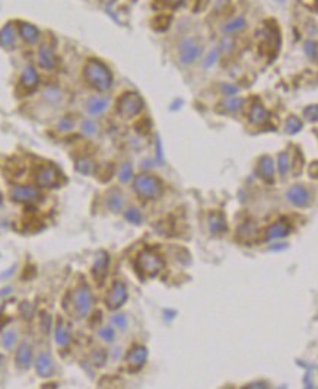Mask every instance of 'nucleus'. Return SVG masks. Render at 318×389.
<instances>
[{
    "label": "nucleus",
    "instance_id": "nucleus-7",
    "mask_svg": "<svg viewBox=\"0 0 318 389\" xmlns=\"http://www.w3.org/2000/svg\"><path fill=\"white\" fill-rule=\"evenodd\" d=\"M127 299H129L127 287L121 282H114L105 297L107 308L111 311H117L127 302Z\"/></svg>",
    "mask_w": 318,
    "mask_h": 389
},
{
    "label": "nucleus",
    "instance_id": "nucleus-18",
    "mask_svg": "<svg viewBox=\"0 0 318 389\" xmlns=\"http://www.w3.org/2000/svg\"><path fill=\"white\" fill-rule=\"evenodd\" d=\"M250 121L254 125H266L270 121V113L261 104H254L250 111Z\"/></svg>",
    "mask_w": 318,
    "mask_h": 389
},
{
    "label": "nucleus",
    "instance_id": "nucleus-19",
    "mask_svg": "<svg viewBox=\"0 0 318 389\" xmlns=\"http://www.w3.org/2000/svg\"><path fill=\"white\" fill-rule=\"evenodd\" d=\"M38 73L37 70L32 66H27L25 70L22 72V76H20V85L24 86L25 89L28 91H32L38 86Z\"/></svg>",
    "mask_w": 318,
    "mask_h": 389
},
{
    "label": "nucleus",
    "instance_id": "nucleus-44",
    "mask_svg": "<svg viewBox=\"0 0 318 389\" xmlns=\"http://www.w3.org/2000/svg\"><path fill=\"white\" fill-rule=\"evenodd\" d=\"M156 161L159 165H164V152H162V143L156 139Z\"/></svg>",
    "mask_w": 318,
    "mask_h": 389
},
{
    "label": "nucleus",
    "instance_id": "nucleus-23",
    "mask_svg": "<svg viewBox=\"0 0 318 389\" xmlns=\"http://www.w3.org/2000/svg\"><path fill=\"white\" fill-rule=\"evenodd\" d=\"M237 237H240V241H244V242H251L256 235H257V226L252 223V222H247L241 225L238 230H237Z\"/></svg>",
    "mask_w": 318,
    "mask_h": 389
},
{
    "label": "nucleus",
    "instance_id": "nucleus-47",
    "mask_svg": "<svg viewBox=\"0 0 318 389\" xmlns=\"http://www.w3.org/2000/svg\"><path fill=\"white\" fill-rule=\"evenodd\" d=\"M46 98H49L50 101H57V99H60V92L56 89H47L46 91Z\"/></svg>",
    "mask_w": 318,
    "mask_h": 389
},
{
    "label": "nucleus",
    "instance_id": "nucleus-15",
    "mask_svg": "<svg viewBox=\"0 0 318 389\" xmlns=\"http://www.w3.org/2000/svg\"><path fill=\"white\" fill-rule=\"evenodd\" d=\"M15 361H16V366L19 369L27 370L31 368V364H32V347L29 345L28 342H22L18 347Z\"/></svg>",
    "mask_w": 318,
    "mask_h": 389
},
{
    "label": "nucleus",
    "instance_id": "nucleus-9",
    "mask_svg": "<svg viewBox=\"0 0 318 389\" xmlns=\"http://www.w3.org/2000/svg\"><path fill=\"white\" fill-rule=\"evenodd\" d=\"M200 56V46L193 38H185L180 44V61L183 64H190Z\"/></svg>",
    "mask_w": 318,
    "mask_h": 389
},
{
    "label": "nucleus",
    "instance_id": "nucleus-53",
    "mask_svg": "<svg viewBox=\"0 0 318 389\" xmlns=\"http://www.w3.org/2000/svg\"><path fill=\"white\" fill-rule=\"evenodd\" d=\"M108 2H114V0H108Z\"/></svg>",
    "mask_w": 318,
    "mask_h": 389
},
{
    "label": "nucleus",
    "instance_id": "nucleus-52",
    "mask_svg": "<svg viewBox=\"0 0 318 389\" xmlns=\"http://www.w3.org/2000/svg\"><path fill=\"white\" fill-rule=\"evenodd\" d=\"M0 363H2V356H0Z\"/></svg>",
    "mask_w": 318,
    "mask_h": 389
},
{
    "label": "nucleus",
    "instance_id": "nucleus-42",
    "mask_svg": "<svg viewBox=\"0 0 318 389\" xmlns=\"http://www.w3.org/2000/svg\"><path fill=\"white\" fill-rule=\"evenodd\" d=\"M72 128H73V121H72L70 117H63V118L58 121V130H61V132H69V130H72Z\"/></svg>",
    "mask_w": 318,
    "mask_h": 389
},
{
    "label": "nucleus",
    "instance_id": "nucleus-20",
    "mask_svg": "<svg viewBox=\"0 0 318 389\" xmlns=\"http://www.w3.org/2000/svg\"><path fill=\"white\" fill-rule=\"evenodd\" d=\"M259 172H260L261 178L267 182H271L273 181V177H274V161L270 158V156H263L259 162Z\"/></svg>",
    "mask_w": 318,
    "mask_h": 389
},
{
    "label": "nucleus",
    "instance_id": "nucleus-1",
    "mask_svg": "<svg viewBox=\"0 0 318 389\" xmlns=\"http://www.w3.org/2000/svg\"><path fill=\"white\" fill-rule=\"evenodd\" d=\"M83 77L89 85L99 92L108 91L113 85V75L110 69L97 58L88 60L83 67Z\"/></svg>",
    "mask_w": 318,
    "mask_h": 389
},
{
    "label": "nucleus",
    "instance_id": "nucleus-26",
    "mask_svg": "<svg viewBox=\"0 0 318 389\" xmlns=\"http://www.w3.org/2000/svg\"><path fill=\"white\" fill-rule=\"evenodd\" d=\"M13 44H15V29L12 24H8L0 31V46L10 48Z\"/></svg>",
    "mask_w": 318,
    "mask_h": 389
},
{
    "label": "nucleus",
    "instance_id": "nucleus-8",
    "mask_svg": "<svg viewBox=\"0 0 318 389\" xmlns=\"http://www.w3.org/2000/svg\"><path fill=\"white\" fill-rule=\"evenodd\" d=\"M10 199L16 203L31 204L41 199V192L35 187L29 185H16L10 190Z\"/></svg>",
    "mask_w": 318,
    "mask_h": 389
},
{
    "label": "nucleus",
    "instance_id": "nucleus-10",
    "mask_svg": "<svg viewBox=\"0 0 318 389\" xmlns=\"http://www.w3.org/2000/svg\"><path fill=\"white\" fill-rule=\"evenodd\" d=\"M286 199L295 207H307L311 201V194L302 185H293L286 192Z\"/></svg>",
    "mask_w": 318,
    "mask_h": 389
},
{
    "label": "nucleus",
    "instance_id": "nucleus-16",
    "mask_svg": "<svg viewBox=\"0 0 318 389\" xmlns=\"http://www.w3.org/2000/svg\"><path fill=\"white\" fill-rule=\"evenodd\" d=\"M38 64L43 69H54L57 64V58L54 54V50L50 46H41L38 50Z\"/></svg>",
    "mask_w": 318,
    "mask_h": 389
},
{
    "label": "nucleus",
    "instance_id": "nucleus-43",
    "mask_svg": "<svg viewBox=\"0 0 318 389\" xmlns=\"http://www.w3.org/2000/svg\"><path fill=\"white\" fill-rule=\"evenodd\" d=\"M82 132L85 134H88V136H92V134H95L97 133V125H95V123L94 121H83V124H82Z\"/></svg>",
    "mask_w": 318,
    "mask_h": 389
},
{
    "label": "nucleus",
    "instance_id": "nucleus-3",
    "mask_svg": "<svg viewBox=\"0 0 318 389\" xmlns=\"http://www.w3.org/2000/svg\"><path fill=\"white\" fill-rule=\"evenodd\" d=\"M133 187H135L136 192L142 199L146 200L158 199V197L162 196V191H164L161 181L152 177V175H147V174L137 175L135 178V182H133Z\"/></svg>",
    "mask_w": 318,
    "mask_h": 389
},
{
    "label": "nucleus",
    "instance_id": "nucleus-35",
    "mask_svg": "<svg viewBox=\"0 0 318 389\" xmlns=\"http://www.w3.org/2000/svg\"><path fill=\"white\" fill-rule=\"evenodd\" d=\"M124 218L127 222L135 223V225H139V223L142 222V213H140V210L132 207V209H129L127 211H125Z\"/></svg>",
    "mask_w": 318,
    "mask_h": 389
},
{
    "label": "nucleus",
    "instance_id": "nucleus-12",
    "mask_svg": "<svg viewBox=\"0 0 318 389\" xmlns=\"http://www.w3.org/2000/svg\"><path fill=\"white\" fill-rule=\"evenodd\" d=\"M108 266H110V256H108V254H107L105 251L98 252L95 263L92 266V275H94V278L97 280V283H99V285L104 282V278L107 277Z\"/></svg>",
    "mask_w": 318,
    "mask_h": 389
},
{
    "label": "nucleus",
    "instance_id": "nucleus-24",
    "mask_svg": "<svg viewBox=\"0 0 318 389\" xmlns=\"http://www.w3.org/2000/svg\"><path fill=\"white\" fill-rule=\"evenodd\" d=\"M54 337H56V342H57L60 347H66V345L70 344V332H69L68 327L65 325V322L61 319H58Z\"/></svg>",
    "mask_w": 318,
    "mask_h": 389
},
{
    "label": "nucleus",
    "instance_id": "nucleus-28",
    "mask_svg": "<svg viewBox=\"0 0 318 389\" xmlns=\"http://www.w3.org/2000/svg\"><path fill=\"white\" fill-rule=\"evenodd\" d=\"M76 171L83 175H91L95 172V162L91 161L89 158H80L76 161Z\"/></svg>",
    "mask_w": 318,
    "mask_h": 389
},
{
    "label": "nucleus",
    "instance_id": "nucleus-50",
    "mask_svg": "<svg viewBox=\"0 0 318 389\" xmlns=\"http://www.w3.org/2000/svg\"><path fill=\"white\" fill-rule=\"evenodd\" d=\"M311 171H312V175H311V177H312V178H317V162H312V169H311Z\"/></svg>",
    "mask_w": 318,
    "mask_h": 389
},
{
    "label": "nucleus",
    "instance_id": "nucleus-37",
    "mask_svg": "<svg viewBox=\"0 0 318 389\" xmlns=\"http://www.w3.org/2000/svg\"><path fill=\"white\" fill-rule=\"evenodd\" d=\"M317 42L315 41H308L305 44V54L308 56V58H311L312 61L317 60Z\"/></svg>",
    "mask_w": 318,
    "mask_h": 389
},
{
    "label": "nucleus",
    "instance_id": "nucleus-48",
    "mask_svg": "<svg viewBox=\"0 0 318 389\" xmlns=\"http://www.w3.org/2000/svg\"><path fill=\"white\" fill-rule=\"evenodd\" d=\"M248 388H267V385L266 383H251V385H248Z\"/></svg>",
    "mask_w": 318,
    "mask_h": 389
},
{
    "label": "nucleus",
    "instance_id": "nucleus-29",
    "mask_svg": "<svg viewBox=\"0 0 318 389\" xmlns=\"http://www.w3.org/2000/svg\"><path fill=\"white\" fill-rule=\"evenodd\" d=\"M301 128H302V121L295 115H290L285 123V133L286 134H296L301 132Z\"/></svg>",
    "mask_w": 318,
    "mask_h": 389
},
{
    "label": "nucleus",
    "instance_id": "nucleus-33",
    "mask_svg": "<svg viewBox=\"0 0 318 389\" xmlns=\"http://www.w3.org/2000/svg\"><path fill=\"white\" fill-rule=\"evenodd\" d=\"M278 166H279L280 175H286L289 172L290 168V161H289V155L286 152H282L279 155V159H278Z\"/></svg>",
    "mask_w": 318,
    "mask_h": 389
},
{
    "label": "nucleus",
    "instance_id": "nucleus-22",
    "mask_svg": "<svg viewBox=\"0 0 318 389\" xmlns=\"http://www.w3.org/2000/svg\"><path fill=\"white\" fill-rule=\"evenodd\" d=\"M108 108V99L101 96H94L88 101V113L92 115L102 114Z\"/></svg>",
    "mask_w": 318,
    "mask_h": 389
},
{
    "label": "nucleus",
    "instance_id": "nucleus-2",
    "mask_svg": "<svg viewBox=\"0 0 318 389\" xmlns=\"http://www.w3.org/2000/svg\"><path fill=\"white\" fill-rule=\"evenodd\" d=\"M135 267L137 273L142 277L154 278L164 270L165 261L162 256L156 254L152 249H145L136 258Z\"/></svg>",
    "mask_w": 318,
    "mask_h": 389
},
{
    "label": "nucleus",
    "instance_id": "nucleus-32",
    "mask_svg": "<svg viewBox=\"0 0 318 389\" xmlns=\"http://www.w3.org/2000/svg\"><path fill=\"white\" fill-rule=\"evenodd\" d=\"M133 178V168L129 162L123 163L120 166V171H118V180L121 182H129V181Z\"/></svg>",
    "mask_w": 318,
    "mask_h": 389
},
{
    "label": "nucleus",
    "instance_id": "nucleus-6",
    "mask_svg": "<svg viewBox=\"0 0 318 389\" xmlns=\"http://www.w3.org/2000/svg\"><path fill=\"white\" fill-rule=\"evenodd\" d=\"M35 182L41 188H57L61 182V174L51 163L41 165L35 171Z\"/></svg>",
    "mask_w": 318,
    "mask_h": 389
},
{
    "label": "nucleus",
    "instance_id": "nucleus-31",
    "mask_svg": "<svg viewBox=\"0 0 318 389\" xmlns=\"http://www.w3.org/2000/svg\"><path fill=\"white\" fill-rule=\"evenodd\" d=\"M244 104L242 98H228L225 101H222L221 105L226 110V111H238Z\"/></svg>",
    "mask_w": 318,
    "mask_h": 389
},
{
    "label": "nucleus",
    "instance_id": "nucleus-46",
    "mask_svg": "<svg viewBox=\"0 0 318 389\" xmlns=\"http://www.w3.org/2000/svg\"><path fill=\"white\" fill-rule=\"evenodd\" d=\"M216 58H218V50H213V51H210V54L207 56V58L204 60V67H210L212 64H215Z\"/></svg>",
    "mask_w": 318,
    "mask_h": 389
},
{
    "label": "nucleus",
    "instance_id": "nucleus-11",
    "mask_svg": "<svg viewBox=\"0 0 318 389\" xmlns=\"http://www.w3.org/2000/svg\"><path fill=\"white\" fill-rule=\"evenodd\" d=\"M147 360V349L145 345H136L127 354V364L132 370H140Z\"/></svg>",
    "mask_w": 318,
    "mask_h": 389
},
{
    "label": "nucleus",
    "instance_id": "nucleus-40",
    "mask_svg": "<svg viewBox=\"0 0 318 389\" xmlns=\"http://www.w3.org/2000/svg\"><path fill=\"white\" fill-rule=\"evenodd\" d=\"M92 360H94V363H95L97 366H104V363H105V360H107V353L104 350L94 351V354H92Z\"/></svg>",
    "mask_w": 318,
    "mask_h": 389
},
{
    "label": "nucleus",
    "instance_id": "nucleus-30",
    "mask_svg": "<svg viewBox=\"0 0 318 389\" xmlns=\"http://www.w3.org/2000/svg\"><path fill=\"white\" fill-rule=\"evenodd\" d=\"M16 340H18V334L15 331H6L3 335H2V345L6 349V350H12L16 344Z\"/></svg>",
    "mask_w": 318,
    "mask_h": 389
},
{
    "label": "nucleus",
    "instance_id": "nucleus-5",
    "mask_svg": "<svg viewBox=\"0 0 318 389\" xmlns=\"http://www.w3.org/2000/svg\"><path fill=\"white\" fill-rule=\"evenodd\" d=\"M72 302H73V309L76 312L77 318L88 316V313L91 312L92 305H94V296H92L91 289L87 285L76 287L73 292V296H72Z\"/></svg>",
    "mask_w": 318,
    "mask_h": 389
},
{
    "label": "nucleus",
    "instance_id": "nucleus-13",
    "mask_svg": "<svg viewBox=\"0 0 318 389\" xmlns=\"http://www.w3.org/2000/svg\"><path fill=\"white\" fill-rule=\"evenodd\" d=\"M266 235V241H276V239H282V237L288 236L290 233V225L288 220L282 219V220H278L276 223L270 225L269 228L266 229L264 232Z\"/></svg>",
    "mask_w": 318,
    "mask_h": 389
},
{
    "label": "nucleus",
    "instance_id": "nucleus-27",
    "mask_svg": "<svg viewBox=\"0 0 318 389\" xmlns=\"http://www.w3.org/2000/svg\"><path fill=\"white\" fill-rule=\"evenodd\" d=\"M247 22L242 16H238V18H234L229 22H226L223 27H222V31L226 32V34H235V32H240L242 29L245 28Z\"/></svg>",
    "mask_w": 318,
    "mask_h": 389
},
{
    "label": "nucleus",
    "instance_id": "nucleus-41",
    "mask_svg": "<svg viewBox=\"0 0 318 389\" xmlns=\"http://www.w3.org/2000/svg\"><path fill=\"white\" fill-rule=\"evenodd\" d=\"M19 311L25 319H31L32 315H34V308H32V305L28 304V302H24V304L20 305Z\"/></svg>",
    "mask_w": 318,
    "mask_h": 389
},
{
    "label": "nucleus",
    "instance_id": "nucleus-17",
    "mask_svg": "<svg viewBox=\"0 0 318 389\" xmlns=\"http://www.w3.org/2000/svg\"><path fill=\"white\" fill-rule=\"evenodd\" d=\"M207 225H209V230L212 232L213 235H221V233L228 230L226 219L222 213H210L209 218H207Z\"/></svg>",
    "mask_w": 318,
    "mask_h": 389
},
{
    "label": "nucleus",
    "instance_id": "nucleus-34",
    "mask_svg": "<svg viewBox=\"0 0 318 389\" xmlns=\"http://www.w3.org/2000/svg\"><path fill=\"white\" fill-rule=\"evenodd\" d=\"M98 334H99V338L105 342H113L114 341V338H116V332H114V328H113V327H102V328L98 331Z\"/></svg>",
    "mask_w": 318,
    "mask_h": 389
},
{
    "label": "nucleus",
    "instance_id": "nucleus-49",
    "mask_svg": "<svg viewBox=\"0 0 318 389\" xmlns=\"http://www.w3.org/2000/svg\"><path fill=\"white\" fill-rule=\"evenodd\" d=\"M169 6H178L183 0H165Z\"/></svg>",
    "mask_w": 318,
    "mask_h": 389
},
{
    "label": "nucleus",
    "instance_id": "nucleus-39",
    "mask_svg": "<svg viewBox=\"0 0 318 389\" xmlns=\"http://www.w3.org/2000/svg\"><path fill=\"white\" fill-rule=\"evenodd\" d=\"M39 321H41V328L46 334H49L51 328V316L47 312H41L39 315Z\"/></svg>",
    "mask_w": 318,
    "mask_h": 389
},
{
    "label": "nucleus",
    "instance_id": "nucleus-25",
    "mask_svg": "<svg viewBox=\"0 0 318 389\" xmlns=\"http://www.w3.org/2000/svg\"><path fill=\"white\" fill-rule=\"evenodd\" d=\"M107 206L108 209L114 213H118L121 211V209L124 207V199H123V194L118 192V191H111L108 194V199H107Z\"/></svg>",
    "mask_w": 318,
    "mask_h": 389
},
{
    "label": "nucleus",
    "instance_id": "nucleus-21",
    "mask_svg": "<svg viewBox=\"0 0 318 389\" xmlns=\"http://www.w3.org/2000/svg\"><path fill=\"white\" fill-rule=\"evenodd\" d=\"M19 35L28 44H35L39 38V31L37 27L31 25L28 22H22L19 25Z\"/></svg>",
    "mask_w": 318,
    "mask_h": 389
},
{
    "label": "nucleus",
    "instance_id": "nucleus-14",
    "mask_svg": "<svg viewBox=\"0 0 318 389\" xmlns=\"http://www.w3.org/2000/svg\"><path fill=\"white\" fill-rule=\"evenodd\" d=\"M35 370H37L38 376H41V378H49L53 375L54 366H53V359H51L49 353H39L37 356Z\"/></svg>",
    "mask_w": 318,
    "mask_h": 389
},
{
    "label": "nucleus",
    "instance_id": "nucleus-4",
    "mask_svg": "<svg viewBox=\"0 0 318 389\" xmlns=\"http://www.w3.org/2000/svg\"><path fill=\"white\" fill-rule=\"evenodd\" d=\"M143 105H145V101L139 94L127 92L118 99L117 113L121 117H124V118H132V117H136L143 110Z\"/></svg>",
    "mask_w": 318,
    "mask_h": 389
},
{
    "label": "nucleus",
    "instance_id": "nucleus-38",
    "mask_svg": "<svg viewBox=\"0 0 318 389\" xmlns=\"http://www.w3.org/2000/svg\"><path fill=\"white\" fill-rule=\"evenodd\" d=\"M304 114L307 117V120L311 121V123H315L318 120V106L315 104L309 105L308 108H305Z\"/></svg>",
    "mask_w": 318,
    "mask_h": 389
},
{
    "label": "nucleus",
    "instance_id": "nucleus-51",
    "mask_svg": "<svg viewBox=\"0 0 318 389\" xmlns=\"http://www.w3.org/2000/svg\"><path fill=\"white\" fill-rule=\"evenodd\" d=\"M278 2H279V3H282V2H285V0H278Z\"/></svg>",
    "mask_w": 318,
    "mask_h": 389
},
{
    "label": "nucleus",
    "instance_id": "nucleus-45",
    "mask_svg": "<svg viewBox=\"0 0 318 389\" xmlns=\"http://www.w3.org/2000/svg\"><path fill=\"white\" fill-rule=\"evenodd\" d=\"M222 92L225 94V95H229L234 96L235 94H238V88L237 86H232V85H222L221 86Z\"/></svg>",
    "mask_w": 318,
    "mask_h": 389
},
{
    "label": "nucleus",
    "instance_id": "nucleus-36",
    "mask_svg": "<svg viewBox=\"0 0 318 389\" xmlns=\"http://www.w3.org/2000/svg\"><path fill=\"white\" fill-rule=\"evenodd\" d=\"M113 323L116 325L118 330L124 331L125 328H127V325H129V321H127L125 315H123V313H117V315L113 316Z\"/></svg>",
    "mask_w": 318,
    "mask_h": 389
}]
</instances>
